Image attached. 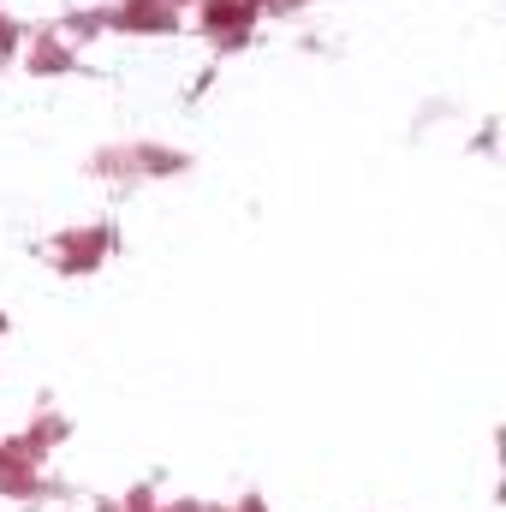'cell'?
Segmentation results:
<instances>
[{
  "label": "cell",
  "instance_id": "obj_1",
  "mask_svg": "<svg viewBox=\"0 0 506 512\" xmlns=\"http://www.w3.org/2000/svg\"><path fill=\"white\" fill-rule=\"evenodd\" d=\"M203 30L215 36V42H245V30H251V0H203Z\"/></svg>",
  "mask_w": 506,
  "mask_h": 512
},
{
  "label": "cell",
  "instance_id": "obj_3",
  "mask_svg": "<svg viewBox=\"0 0 506 512\" xmlns=\"http://www.w3.org/2000/svg\"><path fill=\"white\" fill-rule=\"evenodd\" d=\"M72 66V48L66 42H36L30 48V72H66Z\"/></svg>",
  "mask_w": 506,
  "mask_h": 512
},
{
  "label": "cell",
  "instance_id": "obj_2",
  "mask_svg": "<svg viewBox=\"0 0 506 512\" xmlns=\"http://www.w3.org/2000/svg\"><path fill=\"white\" fill-rule=\"evenodd\" d=\"M108 251V233H66L60 239V268H96Z\"/></svg>",
  "mask_w": 506,
  "mask_h": 512
},
{
  "label": "cell",
  "instance_id": "obj_4",
  "mask_svg": "<svg viewBox=\"0 0 506 512\" xmlns=\"http://www.w3.org/2000/svg\"><path fill=\"white\" fill-rule=\"evenodd\" d=\"M239 512H262V501H245V507H239Z\"/></svg>",
  "mask_w": 506,
  "mask_h": 512
}]
</instances>
